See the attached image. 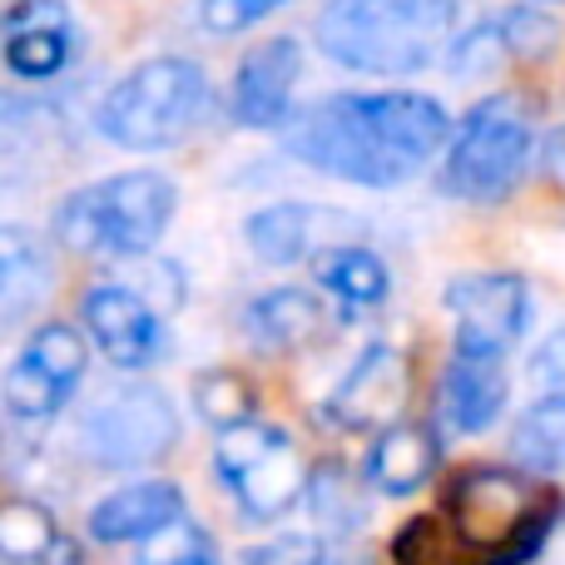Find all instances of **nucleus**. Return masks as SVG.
I'll use <instances>...</instances> for the list:
<instances>
[{
	"label": "nucleus",
	"instance_id": "nucleus-1",
	"mask_svg": "<svg viewBox=\"0 0 565 565\" xmlns=\"http://www.w3.org/2000/svg\"><path fill=\"white\" fill-rule=\"evenodd\" d=\"M451 115L417 89H348L282 125V149L302 169L358 189H397L447 149Z\"/></svg>",
	"mask_w": 565,
	"mask_h": 565
},
{
	"label": "nucleus",
	"instance_id": "nucleus-2",
	"mask_svg": "<svg viewBox=\"0 0 565 565\" xmlns=\"http://www.w3.org/2000/svg\"><path fill=\"white\" fill-rule=\"evenodd\" d=\"M461 0H328L318 10V50L358 75H422L451 50Z\"/></svg>",
	"mask_w": 565,
	"mask_h": 565
},
{
	"label": "nucleus",
	"instance_id": "nucleus-3",
	"mask_svg": "<svg viewBox=\"0 0 565 565\" xmlns=\"http://www.w3.org/2000/svg\"><path fill=\"white\" fill-rule=\"evenodd\" d=\"M179 189L159 169H125L95 179L55 204V244L85 258H149L174 224Z\"/></svg>",
	"mask_w": 565,
	"mask_h": 565
},
{
	"label": "nucleus",
	"instance_id": "nucleus-4",
	"mask_svg": "<svg viewBox=\"0 0 565 565\" xmlns=\"http://www.w3.org/2000/svg\"><path fill=\"white\" fill-rule=\"evenodd\" d=\"M209 105H214V89H209L204 65L184 55H154L129 70L119 85H109L95 109V125L109 145L154 154V149L184 145L204 125Z\"/></svg>",
	"mask_w": 565,
	"mask_h": 565
},
{
	"label": "nucleus",
	"instance_id": "nucleus-5",
	"mask_svg": "<svg viewBox=\"0 0 565 565\" xmlns=\"http://www.w3.org/2000/svg\"><path fill=\"white\" fill-rule=\"evenodd\" d=\"M451 536L471 551H487V565H521L536 556L551 531V511H541L536 487L507 467H471L447 491Z\"/></svg>",
	"mask_w": 565,
	"mask_h": 565
},
{
	"label": "nucleus",
	"instance_id": "nucleus-6",
	"mask_svg": "<svg viewBox=\"0 0 565 565\" xmlns=\"http://www.w3.org/2000/svg\"><path fill=\"white\" fill-rule=\"evenodd\" d=\"M531 169V119L521 99L491 95L461 115L451 149L441 154V189L461 204H501Z\"/></svg>",
	"mask_w": 565,
	"mask_h": 565
},
{
	"label": "nucleus",
	"instance_id": "nucleus-7",
	"mask_svg": "<svg viewBox=\"0 0 565 565\" xmlns=\"http://www.w3.org/2000/svg\"><path fill=\"white\" fill-rule=\"evenodd\" d=\"M75 437L89 467L135 471L179 447V412L154 382H125L89 402Z\"/></svg>",
	"mask_w": 565,
	"mask_h": 565
},
{
	"label": "nucleus",
	"instance_id": "nucleus-8",
	"mask_svg": "<svg viewBox=\"0 0 565 565\" xmlns=\"http://www.w3.org/2000/svg\"><path fill=\"white\" fill-rule=\"evenodd\" d=\"M214 471L234 501L244 507L248 521H278L302 501L308 471H302L298 451H292L288 431L268 427V422H238V427L218 431Z\"/></svg>",
	"mask_w": 565,
	"mask_h": 565
},
{
	"label": "nucleus",
	"instance_id": "nucleus-9",
	"mask_svg": "<svg viewBox=\"0 0 565 565\" xmlns=\"http://www.w3.org/2000/svg\"><path fill=\"white\" fill-rule=\"evenodd\" d=\"M441 302L467 358H507L531 328V288L521 274H461L447 282Z\"/></svg>",
	"mask_w": 565,
	"mask_h": 565
},
{
	"label": "nucleus",
	"instance_id": "nucleus-10",
	"mask_svg": "<svg viewBox=\"0 0 565 565\" xmlns=\"http://www.w3.org/2000/svg\"><path fill=\"white\" fill-rule=\"evenodd\" d=\"M362 234H367L362 214L332 209V204H302V199L268 204L258 214H248L244 224V244L254 248L258 264H274V268L302 264V258H318L342 244H362Z\"/></svg>",
	"mask_w": 565,
	"mask_h": 565
},
{
	"label": "nucleus",
	"instance_id": "nucleus-11",
	"mask_svg": "<svg viewBox=\"0 0 565 565\" xmlns=\"http://www.w3.org/2000/svg\"><path fill=\"white\" fill-rule=\"evenodd\" d=\"M79 318H85V332L95 338V348L125 372L154 367L169 352L164 318L129 282H99V288H89L85 302H79Z\"/></svg>",
	"mask_w": 565,
	"mask_h": 565
},
{
	"label": "nucleus",
	"instance_id": "nucleus-12",
	"mask_svg": "<svg viewBox=\"0 0 565 565\" xmlns=\"http://www.w3.org/2000/svg\"><path fill=\"white\" fill-rule=\"evenodd\" d=\"M407 387H412V372L407 358L387 342H372L348 372L342 382L328 392L322 412H328L332 427L342 431H382L392 422H402V407H407Z\"/></svg>",
	"mask_w": 565,
	"mask_h": 565
},
{
	"label": "nucleus",
	"instance_id": "nucleus-13",
	"mask_svg": "<svg viewBox=\"0 0 565 565\" xmlns=\"http://www.w3.org/2000/svg\"><path fill=\"white\" fill-rule=\"evenodd\" d=\"M0 60L30 85L65 75L75 60V15L65 0H10L0 10Z\"/></svg>",
	"mask_w": 565,
	"mask_h": 565
},
{
	"label": "nucleus",
	"instance_id": "nucleus-14",
	"mask_svg": "<svg viewBox=\"0 0 565 565\" xmlns=\"http://www.w3.org/2000/svg\"><path fill=\"white\" fill-rule=\"evenodd\" d=\"M302 75V45L292 35L258 40L234 75L228 109L244 129H282L292 119V89Z\"/></svg>",
	"mask_w": 565,
	"mask_h": 565
},
{
	"label": "nucleus",
	"instance_id": "nucleus-15",
	"mask_svg": "<svg viewBox=\"0 0 565 565\" xmlns=\"http://www.w3.org/2000/svg\"><path fill=\"white\" fill-rule=\"evenodd\" d=\"M507 392L511 387H507V372H501V358L451 352L447 372H441V417L461 437H481L507 412Z\"/></svg>",
	"mask_w": 565,
	"mask_h": 565
},
{
	"label": "nucleus",
	"instance_id": "nucleus-16",
	"mask_svg": "<svg viewBox=\"0 0 565 565\" xmlns=\"http://www.w3.org/2000/svg\"><path fill=\"white\" fill-rule=\"evenodd\" d=\"M441 461V441L431 427L422 422H392V427L377 431L367 451V487L382 491V497H412L431 481Z\"/></svg>",
	"mask_w": 565,
	"mask_h": 565
},
{
	"label": "nucleus",
	"instance_id": "nucleus-17",
	"mask_svg": "<svg viewBox=\"0 0 565 565\" xmlns=\"http://www.w3.org/2000/svg\"><path fill=\"white\" fill-rule=\"evenodd\" d=\"M184 516V491L174 481H135V487H119L89 511V536L119 546V541H145L159 526Z\"/></svg>",
	"mask_w": 565,
	"mask_h": 565
},
{
	"label": "nucleus",
	"instance_id": "nucleus-18",
	"mask_svg": "<svg viewBox=\"0 0 565 565\" xmlns=\"http://www.w3.org/2000/svg\"><path fill=\"white\" fill-rule=\"evenodd\" d=\"M50 278H55V264H50L45 238L20 224H0V332L40 308Z\"/></svg>",
	"mask_w": 565,
	"mask_h": 565
},
{
	"label": "nucleus",
	"instance_id": "nucleus-19",
	"mask_svg": "<svg viewBox=\"0 0 565 565\" xmlns=\"http://www.w3.org/2000/svg\"><path fill=\"white\" fill-rule=\"evenodd\" d=\"M244 328L258 348L268 352H298L322 338L328 328V308L312 298L308 288H268L248 302Z\"/></svg>",
	"mask_w": 565,
	"mask_h": 565
},
{
	"label": "nucleus",
	"instance_id": "nucleus-20",
	"mask_svg": "<svg viewBox=\"0 0 565 565\" xmlns=\"http://www.w3.org/2000/svg\"><path fill=\"white\" fill-rule=\"evenodd\" d=\"M302 501H308V516L318 526V541H348L367 526L372 516V501L362 491V481L352 477L348 467H318L308 471V487H302Z\"/></svg>",
	"mask_w": 565,
	"mask_h": 565
},
{
	"label": "nucleus",
	"instance_id": "nucleus-21",
	"mask_svg": "<svg viewBox=\"0 0 565 565\" xmlns=\"http://www.w3.org/2000/svg\"><path fill=\"white\" fill-rule=\"evenodd\" d=\"M55 129H60L55 105L0 89V179L25 174L55 145Z\"/></svg>",
	"mask_w": 565,
	"mask_h": 565
},
{
	"label": "nucleus",
	"instance_id": "nucleus-22",
	"mask_svg": "<svg viewBox=\"0 0 565 565\" xmlns=\"http://www.w3.org/2000/svg\"><path fill=\"white\" fill-rule=\"evenodd\" d=\"M312 274L318 282L342 302L348 312L358 308H377L392 288V274L367 244H342V248H328V254L312 258Z\"/></svg>",
	"mask_w": 565,
	"mask_h": 565
},
{
	"label": "nucleus",
	"instance_id": "nucleus-23",
	"mask_svg": "<svg viewBox=\"0 0 565 565\" xmlns=\"http://www.w3.org/2000/svg\"><path fill=\"white\" fill-rule=\"evenodd\" d=\"M511 457L521 471H536V477L565 471V392H546L521 412L511 427Z\"/></svg>",
	"mask_w": 565,
	"mask_h": 565
},
{
	"label": "nucleus",
	"instance_id": "nucleus-24",
	"mask_svg": "<svg viewBox=\"0 0 565 565\" xmlns=\"http://www.w3.org/2000/svg\"><path fill=\"white\" fill-rule=\"evenodd\" d=\"M65 531L55 526L45 501L35 497H6L0 501V561L10 565H45Z\"/></svg>",
	"mask_w": 565,
	"mask_h": 565
},
{
	"label": "nucleus",
	"instance_id": "nucleus-25",
	"mask_svg": "<svg viewBox=\"0 0 565 565\" xmlns=\"http://www.w3.org/2000/svg\"><path fill=\"white\" fill-rule=\"evenodd\" d=\"M0 402H6L10 422H20V427H40V422H50L60 407H65L70 392L60 387L55 377H45L30 358H15L6 367V377H0Z\"/></svg>",
	"mask_w": 565,
	"mask_h": 565
},
{
	"label": "nucleus",
	"instance_id": "nucleus-26",
	"mask_svg": "<svg viewBox=\"0 0 565 565\" xmlns=\"http://www.w3.org/2000/svg\"><path fill=\"white\" fill-rule=\"evenodd\" d=\"M194 412L209 422L214 431H228L238 422H254L258 412V392L244 372L234 367H209L194 377Z\"/></svg>",
	"mask_w": 565,
	"mask_h": 565
},
{
	"label": "nucleus",
	"instance_id": "nucleus-27",
	"mask_svg": "<svg viewBox=\"0 0 565 565\" xmlns=\"http://www.w3.org/2000/svg\"><path fill=\"white\" fill-rule=\"evenodd\" d=\"M20 358H30L45 377H55L65 392L79 387V377H85V362H89V348L85 338H79L70 322H40L35 332H30L25 352Z\"/></svg>",
	"mask_w": 565,
	"mask_h": 565
},
{
	"label": "nucleus",
	"instance_id": "nucleus-28",
	"mask_svg": "<svg viewBox=\"0 0 565 565\" xmlns=\"http://www.w3.org/2000/svg\"><path fill=\"white\" fill-rule=\"evenodd\" d=\"M497 35L501 45H507V55L516 60H531V65H541V60H551L561 50V25L551 10H541L536 0L531 6H511L497 15Z\"/></svg>",
	"mask_w": 565,
	"mask_h": 565
},
{
	"label": "nucleus",
	"instance_id": "nucleus-29",
	"mask_svg": "<svg viewBox=\"0 0 565 565\" xmlns=\"http://www.w3.org/2000/svg\"><path fill=\"white\" fill-rule=\"evenodd\" d=\"M209 536L194 526V521H169V526H159L154 536L139 541V565H184V561H199L209 556Z\"/></svg>",
	"mask_w": 565,
	"mask_h": 565
},
{
	"label": "nucleus",
	"instance_id": "nucleus-30",
	"mask_svg": "<svg viewBox=\"0 0 565 565\" xmlns=\"http://www.w3.org/2000/svg\"><path fill=\"white\" fill-rule=\"evenodd\" d=\"M501 60H507V45H501V35H497V20H481L477 30L457 35L451 40V50H447V65L457 70V79L491 75Z\"/></svg>",
	"mask_w": 565,
	"mask_h": 565
},
{
	"label": "nucleus",
	"instance_id": "nucleus-31",
	"mask_svg": "<svg viewBox=\"0 0 565 565\" xmlns=\"http://www.w3.org/2000/svg\"><path fill=\"white\" fill-rule=\"evenodd\" d=\"M288 0H204L199 20H204L209 35H244L248 25H258L264 15H274Z\"/></svg>",
	"mask_w": 565,
	"mask_h": 565
},
{
	"label": "nucleus",
	"instance_id": "nucleus-32",
	"mask_svg": "<svg viewBox=\"0 0 565 565\" xmlns=\"http://www.w3.org/2000/svg\"><path fill=\"white\" fill-rule=\"evenodd\" d=\"M129 288H135L139 298H145L149 308L159 312V318H169V312L184 308V274H179V264H169V258H154V264H145Z\"/></svg>",
	"mask_w": 565,
	"mask_h": 565
},
{
	"label": "nucleus",
	"instance_id": "nucleus-33",
	"mask_svg": "<svg viewBox=\"0 0 565 565\" xmlns=\"http://www.w3.org/2000/svg\"><path fill=\"white\" fill-rule=\"evenodd\" d=\"M238 565H328V551L318 536H274L264 546L244 551Z\"/></svg>",
	"mask_w": 565,
	"mask_h": 565
},
{
	"label": "nucleus",
	"instance_id": "nucleus-34",
	"mask_svg": "<svg viewBox=\"0 0 565 565\" xmlns=\"http://www.w3.org/2000/svg\"><path fill=\"white\" fill-rule=\"evenodd\" d=\"M531 382L546 392H565V328L546 332V338L531 348V362H526Z\"/></svg>",
	"mask_w": 565,
	"mask_h": 565
},
{
	"label": "nucleus",
	"instance_id": "nucleus-35",
	"mask_svg": "<svg viewBox=\"0 0 565 565\" xmlns=\"http://www.w3.org/2000/svg\"><path fill=\"white\" fill-rule=\"evenodd\" d=\"M541 169H546L551 184H561V189H565V125L546 139V145H541Z\"/></svg>",
	"mask_w": 565,
	"mask_h": 565
},
{
	"label": "nucleus",
	"instance_id": "nucleus-36",
	"mask_svg": "<svg viewBox=\"0 0 565 565\" xmlns=\"http://www.w3.org/2000/svg\"><path fill=\"white\" fill-rule=\"evenodd\" d=\"M184 565H218V561H214V551H209V556H199V561H184Z\"/></svg>",
	"mask_w": 565,
	"mask_h": 565
},
{
	"label": "nucleus",
	"instance_id": "nucleus-37",
	"mask_svg": "<svg viewBox=\"0 0 565 565\" xmlns=\"http://www.w3.org/2000/svg\"><path fill=\"white\" fill-rule=\"evenodd\" d=\"M536 6H556V0H536Z\"/></svg>",
	"mask_w": 565,
	"mask_h": 565
}]
</instances>
